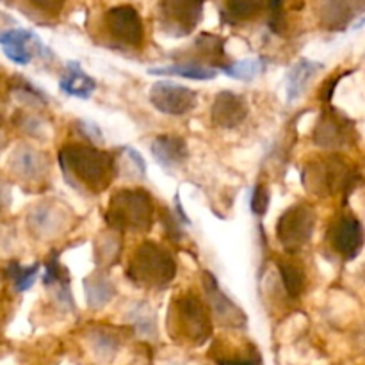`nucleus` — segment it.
<instances>
[{"label":"nucleus","instance_id":"f257e3e1","mask_svg":"<svg viewBox=\"0 0 365 365\" xmlns=\"http://www.w3.org/2000/svg\"><path fill=\"white\" fill-rule=\"evenodd\" d=\"M59 164L68 184L93 192L106 191L118 173L113 153L82 143L64 145L59 150Z\"/></svg>","mask_w":365,"mask_h":365},{"label":"nucleus","instance_id":"f03ea898","mask_svg":"<svg viewBox=\"0 0 365 365\" xmlns=\"http://www.w3.org/2000/svg\"><path fill=\"white\" fill-rule=\"evenodd\" d=\"M127 277L139 287L164 289L177 277V262L159 242L146 241L132 253L127 266Z\"/></svg>","mask_w":365,"mask_h":365},{"label":"nucleus","instance_id":"7ed1b4c3","mask_svg":"<svg viewBox=\"0 0 365 365\" xmlns=\"http://www.w3.org/2000/svg\"><path fill=\"white\" fill-rule=\"evenodd\" d=\"M106 221L116 232H148L153 225V200L141 187L120 189L107 203Z\"/></svg>","mask_w":365,"mask_h":365},{"label":"nucleus","instance_id":"20e7f679","mask_svg":"<svg viewBox=\"0 0 365 365\" xmlns=\"http://www.w3.org/2000/svg\"><path fill=\"white\" fill-rule=\"evenodd\" d=\"M170 324L192 344H203L210 337L212 321L205 303L192 292L177 296L170 309Z\"/></svg>","mask_w":365,"mask_h":365},{"label":"nucleus","instance_id":"39448f33","mask_svg":"<svg viewBox=\"0 0 365 365\" xmlns=\"http://www.w3.org/2000/svg\"><path fill=\"white\" fill-rule=\"evenodd\" d=\"M307 191L319 196L335 195L353 184V170L337 155H324L310 160L303 170Z\"/></svg>","mask_w":365,"mask_h":365},{"label":"nucleus","instance_id":"423d86ee","mask_svg":"<svg viewBox=\"0 0 365 365\" xmlns=\"http://www.w3.org/2000/svg\"><path fill=\"white\" fill-rule=\"evenodd\" d=\"M316 228V212L307 203L292 205L278 217L277 239L287 253H298L310 242Z\"/></svg>","mask_w":365,"mask_h":365},{"label":"nucleus","instance_id":"0eeeda50","mask_svg":"<svg viewBox=\"0 0 365 365\" xmlns=\"http://www.w3.org/2000/svg\"><path fill=\"white\" fill-rule=\"evenodd\" d=\"M203 6L205 0H160L157 6L160 29L173 38L192 34L203 18Z\"/></svg>","mask_w":365,"mask_h":365},{"label":"nucleus","instance_id":"6e6552de","mask_svg":"<svg viewBox=\"0 0 365 365\" xmlns=\"http://www.w3.org/2000/svg\"><path fill=\"white\" fill-rule=\"evenodd\" d=\"M107 36L120 46L139 48L145 41V25L141 14L132 6H114L103 14Z\"/></svg>","mask_w":365,"mask_h":365},{"label":"nucleus","instance_id":"1a4fd4ad","mask_svg":"<svg viewBox=\"0 0 365 365\" xmlns=\"http://www.w3.org/2000/svg\"><path fill=\"white\" fill-rule=\"evenodd\" d=\"M150 103L168 116H184L196 107V93L187 86L159 81L150 88Z\"/></svg>","mask_w":365,"mask_h":365},{"label":"nucleus","instance_id":"9d476101","mask_svg":"<svg viewBox=\"0 0 365 365\" xmlns=\"http://www.w3.org/2000/svg\"><path fill=\"white\" fill-rule=\"evenodd\" d=\"M202 285L205 291L207 303H209V312L227 328H245L246 327V314L242 312L237 303L232 302L223 291H221L217 278L210 271H203Z\"/></svg>","mask_w":365,"mask_h":365},{"label":"nucleus","instance_id":"9b49d317","mask_svg":"<svg viewBox=\"0 0 365 365\" xmlns=\"http://www.w3.org/2000/svg\"><path fill=\"white\" fill-rule=\"evenodd\" d=\"M353 139V121L339 109H328L321 114L314 130V143L321 148L337 150L348 146Z\"/></svg>","mask_w":365,"mask_h":365},{"label":"nucleus","instance_id":"f8f14e48","mask_svg":"<svg viewBox=\"0 0 365 365\" xmlns=\"http://www.w3.org/2000/svg\"><path fill=\"white\" fill-rule=\"evenodd\" d=\"M330 241L335 252L346 260H353L364 248V228L353 214L341 216L331 227Z\"/></svg>","mask_w":365,"mask_h":365},{"label":"nucleus","instance_id":"ddd939ff","mask_svg":"<svg viewBox=\"0 0 365 365\" xmlns=\"http://www.w3.org/2000/svg\"><path fill=\"white\" fill-rule=\"evenodd\" d=\"M248 102L234 91H221L210 107V120L220 128H235L248 116Z\"/></svg>","mask_w":365,"mask_h":365},{"label":"nucleus","instance_id":"4468645a","mask_svg":"<svg viewBox=\"0 0 365 365\" xmlns=\"http://www.w3.org/2000/svg\"><path fill=\"white\" fill-rule=\"evenodd\" d=\"M0 45H2L7 59L25 66L32 61L34 48L41 46V41L39 38H36L34 32L27 31V29H11V31L0 34Z\"/></svg>","mask_w":365,"mask_h":365},{"label":"nucleus","instance_id":"2eb2a0df","mask_svg":"<svg viewBox=\"0 0 365 365\" xmlns=\"http://www.w3.org/2000/svg\"><path fill=\"white\" fill-rule=\"evenodd\" d=\"M150 152L164 170H177L189 159L187 143L180 135H159L150 145Z\"/></svg>","mask_w":365,"mask_h":365},{"label":"nucleus","instance_id":"dca6fc26","mask_svg":"<svg viewBox=\"0 0 365 365\" xmlns=\"http://www.w3.org/2000/svg\"><path fill=\"white\" fill-rule=\"evenodd\" d=\"M66 225L64 209H57L52 203L36 205L29 214V228L39 239H48L59 234Z\"/></svg>","mask_w":365,"mask_h":365},{"label":"nucleus","instance_id":"f3484780","mask_svg":"<svg viewBox=\"0 0 365 365\" xmlns=\"http://www.w3.org/2000/svg\"><path fill=\"white\" fill-rule=\"evenodd\" d=\"M11 168L14 173L25 180H41L46 173V157L31 146H20L11 159Z\"/></svg>","mask_w":365,"mask_h":365},{"label":"nucleus","instance_id":"a211bd4d","mask_svg":"<svg viewBox=\"0 0 365 365\" xmlns=\"http://www.w3.org/2000/svg\"><path fill=\"white\" fill-rule=\"evenodd\" d=\"M323 68V64L316 63L312 59H299L298 63L292 64L287 73V84H285V89H287V102L292 103L302 98V95L307 91L310 82L316 78V75Z\"/></svg>","mask_w":365,"mask_h":365},{"label":"nucleus","instance_id":"6ab92c4d","mask_svg":"<svg viewBox=\"0 0 365 365\" xmlns=\"http://www.w3.org/2000/svg\"><path fill=\"white\" fill-rule=\"evenodd\" d=\"M59 88L61 91L66 93V95L75 96V98L88 100L89 96L95 93L96 82L95 78L89 77V75L82 70L81 64L71 61V63H68L66 71H64V75L61 77Z\"/></svg>","mask_w":365,"mask_h":365},{"label":"nucleus","instance_id":"aec40b11","mask_svg":"<svg viewBox=\"0 0 365 365\" xmlns=\"http://www.w3.org/2000/svg\"><path fill=\"white\" fill-rule=\"evenodd\" d=\"M43 284L46 287H52L56 299L64 307L73 309V299H71L70 280H68V271L64 269L63 264L59 262V255L50 257L45 266V274H43Z\"/></svg>","mask_w":365,"mask_h":365},{"label":"nucleus","instance_id":"412c9836","mask_svg":"<svg viewBox=\"0 0 365 365\" xmlns=\"http://www.w3.org/2000/svg\"><path fill=\"white\" fill-rule=\"evenodd\" d=\"M150 75H168V77H182L189 81H212L217 77L216 68L209 64L192 63V61H182V63L170 64V66L148 68Z\"/></svg>","mask_w":365,"mask_h":365},{"label":"nucleus","instance_id":"4be33fe9","mask_svg":"<svg viewBox=\"0 0 365 365\" xmlns=\"http://www.w3.org/2000/svg\"><path fill=\"white\" fill-rule=\"evenodd\" d=\"M84 292H86V302H88L89 309L98 310L103 309L110 299L116 294L113 282L102 271H96L91 277L84 280Z\"/></svg>","mask_w":365,"mask_h":365},{"label":"nucleus","instance_id":"5701e85b","mask_svg":"<svg viewBox=\"0 0 365 365\" xmlns=\"http://www.w3.org/2000/svg\"><path fill=\"white\" fill-rule=\"evenodd\" d=\"M267 0H223V16L230 24L255 20L266 9Z\"/></svg>","mask_w":365,"mask_h":365},{"label":"nucleus","instance_id":"b1692460","mask_svg":"<svg viewBox=\"0 0 365 365\" xmlns=\"http://www.w3.org/2000/svg\"><path fill=\"white\" fill-rule=\"evenodd\" d=\"M355 18L353 0H330L323 7V21L330 29H344Z\"/></svg>","mask_w":365,"mask_h":365},{"label":"nucleus","instance_id":"393cba45","mask_svg":"<svg viewBox=\"0 0 365 365\" xmlns=\"http://www.w3.org/2000/svg\"><path fill=\"white\" fill-rule=\"evenodd\" d=\"M195 52L198 53V56L192 57V59L189 61H192V63L207 61V63L212 64L214 61L225 56V41L214 34H200L198 38L195 39Z\"/></svg>","mask_w":365,"mask_h":365},{"label":"nucleus","instance_id":"a878e982","mask_svg":"<svg viewBox=\"0 0 365 365\" xmlns=\"http://www.w3.org/2000/svg\"><path fill=\"white\" fill-rule=\"evenodd\" d=\"M221 71L225 75H228V77L235 78V81L250 82L259 77L264 71V59H260V57H250V59L235 61V63L223 64Z\"/></svg>","mask_w":365,"mask_h":365},{"label":"nucleus","instance_id":"bb28decb","mask_svg":"<svg viewBox=\"0 0 365 365\" xmlns=\"http://www.w3.org/2000/svg\"><path fill=\"white\" fill-rule=\"evenodd\" d=\"M278 273H280L285 292H287L291 298H299L302 292L305 291V285H307L305 271H303L299 266H296V264L280 262L278 264Z\"/></svg>","mask_w":365,"mask_h":365},{"label":"nucleus","instance_id":"cd10ccee","mask_svg":"<svg viewBox=\"0 0 365 365\" xmlns=\"http://www.w3.org/2000/svg\"><path fill=\"white\" fill-rule=\"evenodd\" d=\"M39 269H41V266H39L38 262L32 264V266L29 267L20 266V264L16 262H11L9 266H7V277H9L11 282H13L14 291L25 292L34 285L36 278H38L39 274Z\"/></svg>","mask_w":365,"mask_h":365},{"label":"nucleus","instance_id":"c85d7f7f","mask_svg":"<svg viewBox=\"0 0 365 365\" xmlns=\"http://www.w3.org/2000/svg\"><path fill=\"white\" fill-rule=\"evenodd\" d=\"M91 344L96 355L102 356V359H113V356L116 355L118 349H120V341H118V337L107 330H96L95 334H93Z\"/></svg>","mask_w":365,"mask_h":365},{"label":"nucleus","instance_id":"c756f323","mask_svg":"<svg viewBox=\"0 0 365 365\" xmlns=\"http://www.w3.org/2000/svg\"><path fill=\"white\" fill-rule=\"evenodd\" d=\"M269 189L264 184H257L252 191V198H250V209H252V212L259 217L266 216L267 209H269Z\"/></svg>","mask_w":365,"mask_h":365},{"label":"nucleus","instance_id":"7c9ffc66","mask_svg":"<svg viewBox=\"0 0 365 365\" xmlns=\"http://www.w3.org/2000/svg\"><path fill=\"white\" fill-rule=\"evenodd\" d=\"M114 242H118L116 237H106V241L102 242L103 246H98V248H96V262H98L100 266H110V264H114L118 260V257H120V248H110Z\"/></svg>","mask_w":365,"mask_h":365},{"label":"nucleus","instance_id":"2f4dec72","mask_svg":"<svg viewBox=\"0 0 365 365\" xmlns=\"http://www.w3.org/2000/svg\"><path fill=\"white\" fill-rule=\"evenodd\" d=\"M27 2L46 16H57L63 11L66 0H27Z\"/></svg>","mask_w":365,"mask_h":365},{"label":"nucleus","instance_id":"473e14b6","mask_svg":"<svg viewBox=\"0 0 365 365\" xmlns=\"http://www.w3.org/2000/svg\"><path fill=\"white\" fill-rule=\"evenodd\" d=\"M78 130L93 143H103V134L95 123H88V121H78Z\"/></svg>","mask_w":365,"mask_h":365},{"label":"nucleus","instance_id":"72a5a7b5","mask_svg":"<svg viewBox=\"0 0 365 365\" xmlns=\"http://www.w3.org/2000/svg\"><path fill=\"white\" fill-rule=\"evenodd\" d=\"M123 152H125V155L130 159L132 166H134V170H135V173H139V177H145V175H146V163H145V159L139 155V152H135L134 148H123Z\"/></svg>","mask_w":365,"mask_h":365},{"label":"nucleus","instance_id":"f704fd0d","mask_svg":"<svg viewBox=\"0 0 365 365\" xmlns=\"http://www.w3.org/2000/svg\"><path fill=\"white\" fill-rule=\"evenodd\" d=\"M220 365H257V360L253 359H225L217 360Z\"/></svg>","mask_w":365,"mask_h":365},{"label":"nucleus","instance_id":"c9c22d12","mask_svg":"<svg viewBox=\"0 0 365 365\" xmlns=\"http://www.w3.org/2000/svg\"><path fill=\"white\" fill-rule=\"evenodd\" d=\"M175 209H177V216H178V221H180V223L191 225V220L185 216L184 207H182V202H180V198H178V196H175Z\"/></svg>","mask_w":365,"mask_h":365}]
</instances>
